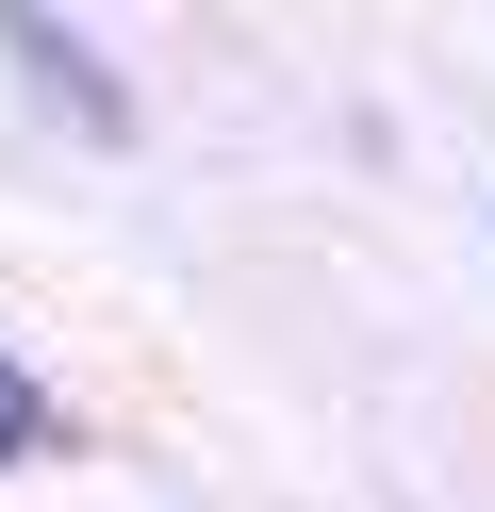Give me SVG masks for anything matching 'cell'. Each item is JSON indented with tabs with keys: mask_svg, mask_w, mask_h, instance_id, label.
Wrapping results in <instances>:
<instances>
[{
	"mask_svg": "<svg viewBox=\"0 0 495 512\" xmlns=\"http://www.w3.org/2000/svg\"><path fill=\"white\" fill-rule=\"evenodd\" d=\"M33 446H50V397H33V380L0 364V463H33Z\"/></svg>",
	"mask_w": 495,
	"mask_h": 512,
	"instance_id": "cell-1",
	"label": "cell"
}]
</instances>
